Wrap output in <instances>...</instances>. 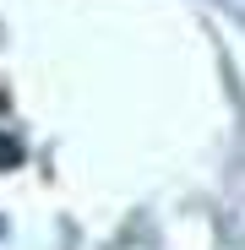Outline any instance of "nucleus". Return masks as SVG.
I'll use <instances>...</instances> for the list:
<instances>
[{"label": "nucleus", "instance_id": "f257e3e1", "mask_svg": "<svg viewBox=\"0 0 245 250\" xmlns=\"http://www.w3.org/2000/svg\"><path fill=\"white\" fill-rule=\"evenodd\" d=\"M17 163H22V142H11L0 131V169H17Z\"/></svg>", "mask_w": 245, "mask_h": 250}]
</instances>
